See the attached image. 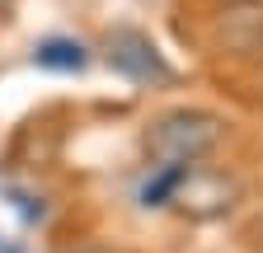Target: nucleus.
Here are the masks:
<instances>
[{
    "instance_id": "nucleus-1",
    "label": "nucleus",
    "mask_w": 263,
    "mask_h": 253,
    "mask_svg": "<svg viewBox=\"0 0 263 253\" xmlns=\"http://www.w3.org/2000/svg\"><path fill=\"white\" fill-rule=\"evenodd\" d=\"M221 141V122L202 108H174L146 132V155L155 164H197Z\"/></svg>"
},
{
    "instance_id": "nucleus-2",
    "label": "nucleus",
    "mask_w": 263,
    "mask_h": 253,
    "mask_svg": "<svg viewBox=\"0 0 263 253\" xmlns=\"http://www.w3.org/2000/svg\"><path fill=\"white\" fill-rule=\"evenodd\" d=\"M240 202V183L221 174V169H197V164H183L179 178H174V193L164 206H174L179 216L188 220H221L230 216Z\"/></svg>"
},
{
    "instance_id": "nucleus-3",
    "label": "nucleus",
    "mask_w": 263,
    "mask_h": 253,
    "mask_svg": "<svg viewBox=\"0 0 263 253\" xmlns=\"http://www.w3.org/2000/svg\"><path fill=\"white\" fill-rule=\"evenodd\" d=\"M108 61H113V71H122L132 80H164L170 75L160 52H155V43L146 33H132V28H122V33L108 38Z\"/></svg>"
},
{
    "instance_id": "nucleus-4",
    "label": "nucleus",
    "mask_w": 263,
    "mask_h": 253,
    "mask_svg": "<svg viewBox=\"0 0 263 253\" xmlns=\"http://www.w3.org/2000/svg\"><path fill=\"white\" fill-rule=\"evenodd\" d=\"M33 61H38L43 71H85V47L80 43H71V38H47V43H38L33 47Z\"/></svg>"
},
{
    "instance_id": "nucleus-5",
    "label": "nucleus",
    "mask_w": 263,
    "mask_h": 253,
    "mask_svg": "<svg viewBox=\"0 0 263 253\" xmlns=\"http://www.w3.org/2000/svg\"><path fill=\"white\" fill-rule=\"evenodd\" d=\"M80 253H108V248H80Z\"/></svg>"
}]
</instances>
